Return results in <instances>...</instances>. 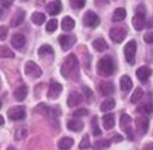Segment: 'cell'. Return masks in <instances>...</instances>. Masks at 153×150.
<instances>
[{
  "instance_id": "15",
  "label": "cell",
  "mask_w": 153,
  "mask_h": 150,
  "mask_svg": "<svg viewBox=\"0 0 153 150\" xmlns=\"http://www.w3.org/2000/svg\"><path fill=\"white\" fill-rule=\"evenodd\" d=\"M82 101H83V95L80 93H77V91H72V93L69 94V97H68V105L72 108L77 107Z\"/></svg>"
},
{
  "instance_id": "41",
  "label": "cell",
  "mask_w": 153,
  "mask_h": 150,
  "mask_svg": "<svg viewBox=\"0 0 153 150\" xmlns=\"http://www.w3.org/2000/svg\"><path fill=\"white\" fill-rule=\"evenodd\" d=\"M84 4H86L84 0H80V1H70V6H72L73 9H83Z\"/></svg>"
},
{
  "instance_id": "29",
  "label": "cell",
  "mask_w": 153,
  "mask_h": 150,
  "mask_svg": "<svg viewBox=\"0 0 153 150\" xmlns=\"http://www.w3.org/2000/svg\"><path fill=\"white\" fill-rule=\"evenodd\" d=\"M60 24H62V30L63 31H72L74 27V20L70 18V17H65Z\"/></svg>"
},
{
  "instance_id": "10",
  "label": "cell",
  "mask_w": 153,
  "mask_h": 150,
  "mask_svg": "<svg viewBox=\"0 0 153 150\" xmlns=\"http://www.w3.org/2000/svg\"><path fill=\"white\" fill-rule=\"evenodd\" d=\"M7 115L11 121H23L25 118V108L24 107H13L7 111Z\"/></svg>"
},
{
  "instance_id": "24",
  "label": "cell",
  "mask_w": 153,
  "mask_h": 150,
  "mask_svg": "<svg viewBox=\"0 0 153 150\" xmlns=\"http://www.w3.org/2000/svg\"><path fill=\"white\" fill-rule=\"evenodd\" d=\"M126 17V10L122 9V7H118L115 9L114 14H112V21L114 23H120V21H124Z\"/></svg>"
},
{
  "instance_id": "14",
  "label": "cell",
  "mask_w": 153,
  "mask_h": 150,
  "mask_svg": "<svg viewBox=\"0 0 153 150\" xmlns=\"http://www.w3.org/2000/svg\"><path fill=\"white\" fill-rule=\"evenodd\" d=\"M152 76V69L149 67V66H142L139 67L138 70H136V77L140 80V81H148L149 77Z\"/></svg>"
},
{
  "instance_id": "32",
  "label": "cell",
  "mask_w": 153,
  "mask_h": 150,
  "mask_svg": "<svg viewBox=\"0 0 153 150\" xmlns=\"http://www.w3.org/2000/svg\"><path fill=\"white\" fill-rule=\"evenodd\" d=\"M142 97H143V90L140 89V87H138V89H135L134 94H132V97H131V103L136 104Z\"/></svg>"
},
{
  "instance_id": "9",
  "label": "cell",
  "mask_w": 153,
  "mask_h": 150,
  "mask_svg": "<svg viewBox=\"0 0 153 150\" xmlns=\"http://www.w3.org/2000/svg\"><path fill=\"white\" fill-rule=\"evenodd\" d=\"M83 24L88 28H96L100 24V17L94 11H87L83 17Z\"/></svg>"
},
{
  "instance_id": "21",
  "label": "cell",
  "mask_w": 153,
  "mask_h": 150,
  "mask_svg": "<svg viewBox=\"0 0 153 150\" xmlns=\"http://www.w3.org/2000/svg\"><path fill=\"white\" fill-rule=\"evenodd\" d=\"M83 122L80 121V119H77V118H73V119H70L69 122H68V128H69L72 132H80L82 129H83Z\"/></svg>"
},
{
  "instance_id": "3",
  "label": "cell",
  "mask_w": 153,
  "mask_h": 150,
  "mask_svg": "<svg viewBox=\"0 0 153 150\" xmlns=\"http://www.w3.org/2000/svg\"><path fill=\"white\" fill-rule=\"evenodd\" d=\"M132 25L136 31H142L146 25V10L143 4H139L136 7V13H135L134 18H132Z\"/></svg>"
},
{
  "instance_id": "36",
  "label": "cell",
  "mask_w": 153,
  "mask_h": 150,
  "mask_svg": "<svg viewBox=\"0 0 153 150\" xmlns=\"http://www.w3.org/2000/svg\"><path fill=\"white\" fill-rule=\"evenodd\" d=\"M34 112H41L42 115H48V112H49V107H48L47 104H39V105L34 109Z\"/></svg>"
},
{
  "instance_id": "1",
  "label": "cell",
  "mask_w": 153,
  "mask_h": 150,
  "mask_svg": "<svg viewBox=\"0 0 153 150\" xmlns=\"http://www.w3.org/2000/svg\"><path fill=\"white\" fill-rule=\"evenodd\" d=\"M60 73L65 79H73L76 76H79L77 72V58L76 55L70 53L69 56L66 58V61L63 62V65L60 67Z\"/></svg>"
},
{
  "instance_id": "45",
  "label": "cell",
  "mask_w": 153,
  "mask_h": 150,
  "mask_svg": "<svg viewBox=\"0 0 153 150\" xmlns=\"http://www.w3.org/2000/svg\"><path fill=\"white\" fill-rule=\"evenodd\" d=\"M143 150H153V142H150V143H146V145L143 146Z\"/></svg>"
},
{
  "instance_id": "39",
  "label": "cell",
  "mask_w": 153,
  "mask_h": 150,
  "mask_svg": "<svg viewBox=\"0 0 153 150\" xmlns=\"http://www.w3.org/2000/svg\"><path fill=\"white\" fill-rule=\"evenodd\" d=\"M7 34H9V27L0 25V39H1V41H4L6 38H7Z\"/></svg>"
},
{
  "instance_id": "16",
  "label": "cell",
  "mask_w": 153,
  "mask_h": 150,
  "mask_svg": "<svg viewBox=\"0 0 153 150\" xmlns=\"http://www.w3.org/2000/svg\"><path fill=\"white\" fill-rule=\"evenodd\" d=\"M24 17H25V11H24V10H17V11H16V14L11 17V21H10V27L16 28V27L21 25V23L24 21Z\"/></svg>"
},
{
  "instance_id": "35",
  "label": "cell",
  "mask_w": 153,
  "mask_h": 150,
  "mask_svg": "<svg viewBox=\"0 0 153 150\" xmlns=\"http://www.w3.org/2000/svg\"><path fill=\"white\" fill-rule=\"evenodd\" d=\"M56 28H58V20L56 18H52L47 23V31L48 33H53Z\"/></svg>"
},
{
  "instance_id": "28",
  "label": "cell",
  "mask_w": 153,
  "mask_h": 150,
  "mask_svg": "<svg viewBox=\"0 0 153 150\" xmlns=\"http://www.w3.org/2000/svg\"><path fill=\"white\" fill-rule=\"evenodd\" d=\"M138 112L143 114V115H148V114H152L153 112V103L152 101H149V103H145L143 105H140V107H138V109H136Z\"/></svg>"
},
{
  "instance_id": "25",
  "label": "cell",
  "mask_w": 153,
  "mask_h": 150,
  "mask_svg": "<svg viewBox=\"0 0 153 150\" xmlns=\"http://www.w3.org/2000/svg\"><path fill=\"white\" fill-rule=\"evenodd\" d=\"M110 145H111V140H110V139H98V140L94 142L93 149L94 150H105L110 147Z\"/></svg>"
},
{
  "instance_id": "8",
  "label": "cell",
  "mask_w": 153,
  "mask_h": 150,
  "mask_svg": "<svg viewBox=\"0 0 153 150\" xmlns=\"http://www.w3.org/2000/svg\"><path fill=\"white\" fill-rule=\"evenodd\" d=\"M135 126L139 135H145L149 131V118L146 115H140L135 119Z\"/></svg>"
},
{
  "instance_id": "22",
  "label": "cell",
  "mask_w": 153,
  "mask_h": 150,
  "mask_svg": "<svg viewBox=\"0 0 153 150\" xmlns=\"http://www.w3.org/2000/svg\"><path fill=\"white\" fill-rule=\"evenodd\" d=\"M73 139L72 137H69V136H66V137H62L59 140V143H58V147H59L60 150H70L72 147H73Z\"/></svg>"
},
{
  "instance_id": "17",
  "label": "cell",
  "mask_w": 153,
  "mask_h": 150,
  "mask_svg": "<svg viewBox=\"0 0 153 150\" xmlns=\"http://www.w3.org/2000/svg\"><path fill=\"white\" fill-rule=\"evenodd\" d=\"M98 91L101 95H111L114 93V84L111 81H101L98 84Z\"/></svg>"
},
{
  "instance_id": "12",
  "label": "cell",
  "mask_w": 153,
  "mask_h": 150,
  "mask_svg": "<svg viewBox=\"0 0 153 150\" xmlns=\"http://www.w3.org/2000/svg\"><path fill=\"white\" fill-rule=\"evenodd\" d=\"M76 42V37L74 35H60L59 37V44L63 51H68L74 45Z\"/></svg>"
},
{
  "instance_id": "40",
  "label": "cell",
  "mask_w": 153,
  "mask_h": 150,
  "mask_svg": "<svg viewBox=\"0 0 153 150\" xmlns=\"http://www.w3.org/2000/svg\"><path fill=\"white\" fill-rule=\"evenodd\" d=\"M87 115H88V111H87V109H84V108H79L77 111H74V112H73V117H76V118L87 117Z\"/></svg>"
},
{
  "instance_id": "11",
  "label": "cell",
  "mask_w": 153,
  "mask_h": 150,
  "mask_svg": "<svg viewBox=\"0 0 153 150\" xmlns=\"http://www.w3.org/2000/svg\"><path fill=\"white\" fill-rule=\"evenodd\" d=\"M60 93H62V84L55 81V80H52L49 83V89H48V97L51 100H55L60 95Z\"/></svg>"
},
{
  "instance_id": "46",
  "label": "cell",
  "mask_w": 153,
  "mask_h": 150,
  "mask_svg": "<svg viewBox=\"0 0 153 150\" xmlns=\"http://www.w3.org/2000/svg\"><path fill=\"white\" fill-rule=\"evenodd\" d=\"M121 139H122V137H121V136H114V142H121Z\"/></svg>"
},
{
  "instance_id": "23",
  "label": "cell",
  "mask_w": 153,
  "mask_h": 150,
  "mask_svg": "<svg viewBox=\"0 0 153 150\" xmlns=\"http://www.w3.org/2000/svg\"><path fill=\"white\" fill-rule=\"evenodd\" d=\"M115 125V117L112 115V114H107L102 117V126L105 128L107 131H110L111 128H114Z\"/></svg>"
},
{
  "instance_id": "20",
  "label": "cell",
  "mask_w": 153,
  "mask_h": 150,
  "mask_svg": "<svg viewBox=\"0 0 153 150\" xmlns=\"http://www.w3.org/2000/svg\"><path fill=\"white\" fill-rule=\"evenodd\" d=\"M120 86H121V90L124 93H128L131 89H132V80H131L129 76L124 75L120 79Z\"/></svg>"
},
{
  "instance_id": "26",
  "label": "cell",
  "mask_w": 153,
  "mask_h": 150,
  "mask_svg": "<svg viewBox=\"0 0 153 150\" xmlns=\"http://www.w3.org/2000/svg\"><path fill=\"white\" fill-rule=\"evenodd\" d=\"M93 48L98 52H102V51H105V49H108V44L105 42L104 38H97V39L93 41Z\"/></svg>"
},
{
  "instance_id": "33",
  "label": "cell",
  "mask_w": 153,
  "mask_h": 150,
  "mask_svg": "<svg viewBox=\"0 0 153 150\" xmlns=\"http://www.w3.org/2000/svg\"><path fill=\"white\" fill-rule=\"evenodd\" d=\"M0 58H14V52L9 47H0Z\"/></svg>"
},
{
  "instance_id": "37",
  "label": "cell",
  "mask_w": 153,
  "mask_h": 150,
  "mask_svg": "<svg viewBox=\"0 0 153 150\" xmlns=\"http://www.w3.org/2000/svg\"><path fill=\"white\" fill-rule=\"evenodd\" d=\"M90 147V140H88V135H84L83 139H82V142H80L79 145V149L84 150V149H88Z\"/></svg>"
},
{
  "instance_id": "4",
  "label": "cell",
  "mask_w": 153,
  "mask_h": 150,
  "mask_svg": "<svg viewBox=\"0 0 153 150\" xmlns=\"http://www.w3.org/2000/svg\"><path fill=\"white\" fill-rule=\"evenodd\" d=\"M120 125L122 128V131L126 133L129 140H134V128H132V118L128 114H122L120 119Z\"/></svg>"
},
{
  "instance_id": "27",
  "label": "cell",
  "mask_w": 153,
  "mask_h": 150,
  "mask_svg": "<svg viewBox=\"0 0 153 150\" xmlns=\"http://www.w3.org/2000/svg\"><path fill=\"white\" fill-rule=\"evenodd\" d=\"M45 20H47L45 14H44V13H39V11H37V13H33V16H31V21H33L34 24H37V25H41V24H44V23H45Z\"/></svg>"
},
{
  "instance_id": "5",
  "label": "cell",
  "mask_w": 153,
  "mask_h": 150,
  "mask_svg": "<svg viewBox=\"0 0 153 150\" xmlns=\"http://www.w3.org/2000/svg\"><path fill=\"white\" fill-rule=\"evenodd\" d=\"M124 55H125V59L129 65H134L135 63V56H136V42L134 39L132 41H128L124 47Z\"/></svg>"
},
{
  "instance_id": "38",
  "label": "cell",
  "mask_w": 153,
  "mask_h": 150,
  "mask_svg": "<svg viewBox=\"0 0 153 150\" xmlns=\"http://www.w3.org/2000/svg\"><path fill=\"white\" fill-rule=\"evenodd\" d=\"M25 135H27V129H25V126L17 128V131H16V139H17V140H20V139L24 137Z\"/></svg>"
},
{
  "instance_id": "13",
  "label": "cell",
  "mask_w": 153,
  "mask_h": 150,
  "mask_svg": "<svg viewBox=\"0 0 153 150\" xmlns=\"http://www.w3.org/2000/svg\"><path fill=\"white\" fill-rule=\"evenodd\" d=\"M24 45H25V37H24L23 34H14L13 37H11V47L14 49H23Z\"/></svg>"
},
{
  "instance_id": "30",
  "label": "cell",
  "mask_w": 153,
  "mask_h": 150,
  "mask_svg": "<svg viewBox=\"0 0 153 150\" xmlns=\"http://www.w3.org/2000/svg\"><path fill=\"white\" fill-rule=\"evenodd\" d=\"M114 107H115V100L114 98H107L105 101L101 104L100 109H101L102 112H107V111H111Z\"/></svg>"
},
{
  "instance_id": "18",
  "label": "cell",
  "mask_w": 153,
  "mask_h": 150,
  "mask_svg": "<svg viewBox=\"0 0 153 150\" xmlns=\"http://www.w3.org/2000/svg\"><path fill=\"white\" fill-rule=\"evenodd\" d=\"M47 11L48 14L51 16H58L62 11V3L60 1H51V3H48Z\"/></svg>"
},
{
  "instance_id": "49",
  "label": "cell",
  "mask_w": 153,
  "mask_h": 150,
  "mask_svg": "<svg viewBox=\"0 0 153 150\" xmlns=\"http://www.w3.org/2000/svg\"><path fill=\"white\" fill-rule=\"evenodd\" d=\"M0 108H1V101H0Z\"/></svg>"
},
{
  "instance_id": "7",
  "label": "cell",
  "mask_w": 153,
  "mask_h": 150,
  "mask_svg": "<svg viewBox=\"0 0 153 150\" xmlns=\"http://www.w3.org/2000/svg\"><path fill=\"white\" fill-rule=\"evenodd\" d=\"M126 34H128V31H126V28H124V27H112L111 30H110V38H111V41H114L115 44H121L124 39H125Z\"/></svg>"
},
{
  "instance_id": "34",
  "label": "cell",
  "mask_w": 153,
  "mask_h": 150,
  "mask_svg": "<svg viewBox=\"0 0 153 150\" xmlns=\"http://www.w3.org/2000/svg\"><path fill=\"white\" fill-rule=\"evenodd\" d=\"M97 122H98L97 117H93V118H91V126H93V135H94V136H101V131H100V128H98Z\"/></svg>"
},
{
  "instance_id": "42",
  "label": "cell",
  "mask_w": 153,
  "mask_h": 150,
  "mask_svg": "<svg viewBox=\"0 0 153 150\" xmlns=\"http://www.w3.org/2000/svg\"><path fill=\"white\" fill-rule=\"evenodd\" d=\"M83 91H84V95H86V100H87V101L88 100L91 101V100H93V91L88 89V87H86V86L83 87Z\"/></svg>"
},
{
  "instance_id": "47",
  "label": "cell",
  "mask_w": 153,
  "mask_h": 150,
  "mask_svg": "<svg viewBox=\"0 0 153 150\" xmlns=\"http://www.w3.org/2000/svg\"><path fill=\"white\" fill-rule=\"evenodd\" d=\"M3 123H4V119H3V117H0V126H1Z\"/></svg>"
},
{
  "instance_id": "31",
  "label": "cell",
  "mask_w": 153,
  "mask_h": 150,
  "mask_svg": "<svg viewBox=\"0 0 153 150\" xmlns=\"http://www.w3.org/2000/svg\"><path fill=\"white\" fill-rule=\"evenodd\" d=\"M38 55L39 56H47V55H49V56H53V49H52L51 45H42L39 49H38Z\"/></svg>"
},
{
  "instance_id": "48",
  "label": "cell",
  "mask_w": 153,
  "mask_h": 150,
  "mask_svg": "<svg viewBox=\"0 0 153 150\" xmlns=\"http://www.w3.org/2000/svg\"><path fill=\"white\" fill-rule=\"evenodd\" d=\"M7 150H16V149H14L13 146H10V147H7Z\"/></svg>"
},
{
  "instance_id": "2",
  "label": "cell",
  "mask_w": 153,
  "mask_h": 150,
  "mask_svg": "<svg viewBox=\"0 0 153 150\" xmlns=\"http://www.w3.org/2000/svg\"><path fill=\"white\" fill-rule=\"evenodd\" d=\"M115 72V63L111 56H104L97 62V73L100 76L108 77Z\"/></svg>"
},
{
  "instance_id": "43",
  "label": "cell",
  "mask_w": 153,
  "mask_h": 150,
  "mask_svg": "<svg viewBox=\"0 0 153 150\" xmlns=\"http://www.w3.org/2000/svg\"><path fill=\"white\" fill-rule=\"evenodd\" d=\"M145 42H148V44H153V33H148V34H145Z\"/></svg>"
},
{
  "instance_id": "6",
  "label": "cell",
  "mask_w": 153,
  "mask_h": 150,
  "mask_svg": "<svg viewBox=\"0 0 153 150\" xmlns=\"http://www.w3.org/2000/svg\"><path fill=\"white\" fill-rule=\"evenodd\" d=\"M24 72H25V75H27L28 77H33V79H38V77L42 76V69L33 61H30L25 63Z\"/></svg>"
},
{
  "instance_id": "44",
  "label": "cell",
  "mask_w": 153,
  "mask_h": 150,
  "mask_svg": "<svg viewBox=\"0 0 153 150\" xmlns=\"http://www.w3.org/2000/svg\"><path fill=\"white\" fill-rule=\"evenodd\" d=\"M0 4L3 6L4 9H9L10 6L13 4V1H4V0H0Z\"/></svg>"
},
{
  "instance_id": "19",
  "label": "cell",
  "mask_w": 153,
  "mask_h": 150,
  "mask_svg": "<svg viewBox=\"0 0 153 150\" xmlns=\"http://www.w3.org/2000/svg\"><path fill=\"white\" fill-rule=\"evenodd\" d=\"M28 94V89L27 86H20V87H17V89L14 90V98L17 100V101H24L25 100V97H27Z\"/></svg>"
}]
</instances>
